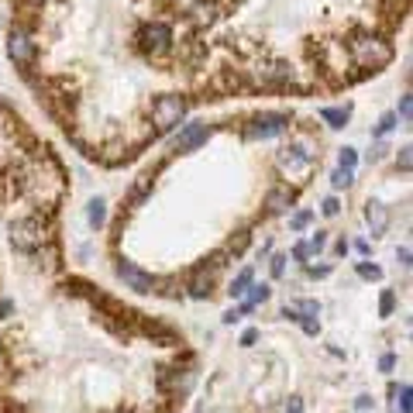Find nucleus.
I'll return each instance as SVG.
<instances>
[{"label":"nucleus","mask_w":413,"mask_h":413,"mask_svg":"<svg viewBox=\"0 0 413 413\" xmlns=\"http://www.w3.org/2000/svg\"><path fill=\"white\" fill-rule=\"evenodd\" d=\"M358 276H362V279H382V269H379V265H369V262H358Z\"/></svg>","instance_id":"10"},{"label":"nucleus","mask_w":413,"mask_h":413,"mask_svg":"<svg viewBox=\"0 0 413 413\" xmlns=\"http://www.w3.org/2000/svg\"><path fill=\"white\" fill-rule=\"evenodd\" d=\"M41 4H48V0H14V7H10V10H24V7H35V10H41Z\"/></svg>","instance_id":"14"},{"label":"nucleus","mask_w":413,"mask_h":413,"mask_svg":"<svg viewBox=\"0 0 413 413\" xmlns=\"http://www.w3.org/2000/svg\"><path fill=\"white\" fill-rule=\"evenodd\" d=\"M307 255H310V248H307V245H296V248H293V258H296V262H303Z\"/></svg>","instance_id":"20"},{"label":"nucleus","mask_w":413,"mask_h":413,"mask_svg":"<svg viewBox=\"0 0 413 413\" xmlns=\"http://www.w3.org/2000/svg\"><path fill=\"white\" fill-rule=\"evenodd\" d=\"M321 118H324L330 127H344L348 118H351V104H344V107H321Z\"/></svg>","instance_id":"3"},{"label":"nucleus","mask_w":413,"mask_h":413,"mask_svg":"<svg viewBox=\"0 0 413 413\" xmlns=\"http://www.w3.org/2000/svg\"><path fill=\"white\" fill-rule=\"evenodd\" d=\"M355 165H358V152H355V148H341V155H337V169L355 172Z\"/></svg>","instance_id":"7"},{"label":"nucleus","mask_w":413,"mask_h":413,"mask_svg":"<svg viewBox=\"0 0 413 413\" xmlns=\"http://www.w3.org/2000/svg\"><path fill=\"white\" fill-rule=\"evenodd\" d=\"M396 118L410 121V97H403V100H400V114H396Z\"/></svg>","instance_id":"17"},{"label":"nucleus","mask_w":413,"mask_h":413,"mask_svg":"<svg viewBox=\"0 0 413 413\" xmlns=\"http://www.w3.org/2000/svg\"><path fill=\"white\" fill-rule=\"evenodd\" d=\"M248 286H251V269H241V272L231 279V289H227V293H231V296H245Z\"/></svg>","instance_id":"5"},{"label":"nucleus","mask_w":413,"mask_h":413,"mask_svg":"<svg viewBox=\"0 0 413 413\" xmlns=\"http://www.w3.org/2000/svg\"><path fill=\"white\" fill-rule=\"evenodd\" d=\"M286 413H303V403H300V400H289V403H286Z\"/></svg>","instance_id":"21"},{"label":"nucleus","mask_w":413,"mask_h":413,"mask_svg":"<svg viewBox=\"0 0 413 413\" xmlns=\"http://www.w3.org/2000/svg\"><path fill=\"white\" fill-rule=\"evenodd\" d=\"M379 310H382V317H389V314L396 310V293H393V289L382 293V307H379Z\"/></svg>","instance_id":"11"},{"label":"nucleus","mask_w":413,"mask_h":413,"mask_svg":"<svg viewBox=\"0 0 413 413\" xmlns=\"http://www.w3.org/2000/svg\"><path fill=\"white\" fill-rule=\"evenodd\" d=\"M310 220H314V210H300V214L289 217V231H303Z\"/></svg>","instance_id":"9"},{"label":"nucleus","mask_w":413,"mask_h":413,"mask_svg":"<svg viewBox=\"0 0 413 413\" xmlns=\"http://www.w3.org/2000/svg\"><path fill=\"white\" fill-rule=\"evenodd\" d=\"M7 59L18 66V69H28L31 59H35V41L28 35V28L14 24L10 21V31H7Z\"/></svg>","instance_id":"1"},{"label":"nucleus","mask_w":413,"mask_h":413,"mask_svg":"<svg viewBox=\"0 0 413 413\" xmlns=\"http://www.w3.org/2000/svg\"><path fill=\"white\" fill-rule=\"evenodd\" d=\"M324 245H328V234H324V231H317V234L310 238V245H307V248H310V251H321Z\"/></svg>","instance_id":"15"},{"label":"nucleus","mask_w":413,"mask_h":413,"mask_svg":"<svg viewBox=\"0 0 413 413\" xmlns=\"http://www.w3.org/2000/svg\"><path fill=\"white\" fill-rule=\"evenodd\" d=\"M321 210H324L328 217H334V214L341 210V204H337V197H328V200H324V206H321Z\"/></svg>","instance_id":"16"},{"label":"nucleus","mask_w":413,"mask_h":413,"mask_svg":"<svg viewBox=\"0 0 413 413\" xmlns=\"http://www.w3.org/2000/svg\"><path fill=\"white\" fill-rule=\"evenodd\" d=\"M393 124H396V114H386V118L379 121V127H375V138H382L386 131H393Z\"/></svg>","instance_id":"13"},{"label":"nucleus","mask_w":413,"mask_h":413,"mask_svg":"<svg viewBox=\"0 0 413 413\" xmlns=\"http://www.w3.org/2000/svg\"><path fill=\"white\" fill-rule=\"evenodd\" d=\"M351 179H355V172H348V169H334V172H330V183H334V190H344V186H351Z\"/></svg>","instance_id":"8"},{"label":"nucleus","mask_w":413,"mask_h":413,"mask_svg":"<svg viewBox=\"0 0 413 413\" xmlns=\"http://www.w3.org/2000/svg\"><path fill=\"white\" fill-rule=\"evenodd\" d=\"M251 293H248V307H255V303H265L269 296H272V286H265V283H255V286H248Z\"/></svg>","instance_id":"6"},{"label":"nucleus","mask_w":413,"mask_h":413,"mask_svg":"<svg viewBox=\"0 0 413 413\" xmlns=\"http://www.w3.org/2000/svg\"><path fill=\"white\" fill-rule=\"evenodd\" d=\"M393 365H396V358H393V355H382V358H379V369H382V372H389Z\"/></svg>","instance_id":"19"},{"label":"nucleus","mask_w":413,"mask_h":413,"mask_svg":"<svg viewBox=\"0 0 413 413\" xmlns=\"http://www.w3.org/2000/svg\"><path fill=\"white\" fill-rule=\"evenodd\" d=\"M307 272H310V276H314V279H317V276H328V272H330V265H310V269H307Z\"/></svg>","instance_id":"18"},{"label":"nucleus","mask_w":413,"mask_h":413,"mask_svg":"<svg viewBox=\"0 0 413 413\" xmlns=\"http://www.w3.org/2000/svg\"><path fill=\"white\" fill-rule=\"evenodd\" d=\"M365 220H369L372 234L379 238V234H386V227H389V214H386V206L382 204H369L365 206Z\"/></svg>","instance_id":"2"},{"label":"nucleus","mask_w":413,"mask_h":413,"mask_svg":"<svg viewBox=\"0 0 413 413\" xmlns=\"http://www.w3.org/2000/svg\"><path fill=\"white\" fill-rule=\"evenodd\" d=\"M86 220H90L93 231H100V227L107 224V204H104V200H93L90 210H86Z\"/></svg>","instance_id":"4"},{"label":"nucleus","mask_w":413,"mask_h":413,"mask_svg":"<svg viewBox=\"0 0 413 413\" xmlns=\"http://www.w3.org/2000/svg\"><path fill=\"white\" fill-rule=\"evenodd\" d=\"M283 272H286V255H276L272 258V279H283Z\"/></svg>","instance_id":"12"},{"label":"nucleus","mask_w":413,"mask_h":413,"mask_svg":"<svg viewBox=\"0 0 413 413\" xmlns=\"http://www.w3.org/2000/svg\"><path fill=\"white\" fill-rule=\"evenodd\" d=\"M255 337H258L255 330H245V337H241V344H255Z\"/></svg>","instance_id":"22"}]
</instances>
